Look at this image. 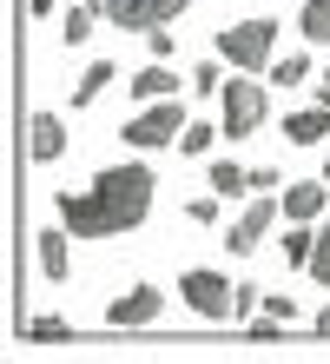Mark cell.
Returning <instances> with one entry per match:
<instances>
[{"label":"cell","instance_id":"cell-1","mask_svg":"<svg viewBox=\"0 0 330 364\" xmlns=\"http://www.w3.org/2000/svg\"><path fill=\"white\" fill-rule=\"evenodd\" d=\"M152 166H106L86 192H60V225L73 239H126L132 225H145L152 212Z\"/></svg>","mask_w":330,"mask_h":364},{"label":"cell","instance_id":"cell-2","mask_svg":"<svg viewBox=\"0 0 330 364\" xmlns=\"http://www.w3.org/2000/svg\"><path fill=\"white\" fill-rule=\"evenodd\" d=\"M271 53H277V20H238L218 33V60H231L238 73H271Z\"/></svg>","mask_w":330,"mask_h":364},{"label":"cell","instance_id":"cell-3","mask_svg":"<svg viewBox=\"0 0 330 364\" xmlns=\"http://www.w3.org/2000/svg\"><path fill=\"white\" fill-rule=\"evenodd\" d=\"M185 126H192V119H185L179 93H172V100H145V113H132L119 133H126V146H139V153H159V146H172Z\"/></svg>","mask_w":330,"mask_h":364},{"label":"cell","instance_id":"cell-4","mask_svg":"<svg viewBox=\"0 0 330 364\" xmlns=\"http://www.w3.org/2000/svg\"><path fill=\"white\" fill-rule=\"evenodd\" d=\"M179 298H185L198 318H211V325L238 318V285H231L225 272H185V278H179Z\"/></svg>","mask_w":330,"mask_h":364},{"label":"cell","instance_id":"cell-5","mask_svg":"<svg viewBox=\"0 0 330 364\" xmlns=\"http://www.w3.org/2000/svg\"><path fill=\"white\" fill-rule=\"evenodd\" d=\"M264 119H271V93H264L258 80H231V87H225V119H218V126H225L231 139H245V133H258Z\"/></svg>","mask_w":330,"mask_h":364},{"label":"cell","instance_id":"cell-6","mask_svg":"<svg viewBox=\"0 0 330 364\" xmlns=\"http://www.w3.org/2000/svg\"><path fill=\"white\" fill-rule=\"evenodd\" d=\"M277 212H284V199H277V192H258V199H251L245 212H238V225L225 232V245L238 252V259H251V252L264 245V232L277 225Z\"/></svg>","mask_w":330,"mask_h":364},{"label":"cell","instance_id":"cell-7","mask_svg":"<svg viewBox=\"0 0 330 364\" xmlns=\"http://www.w3.org/2000/svg\"><path fill=\"white\" fill-rule=\"evenodd\" d=\"M159 318H165V291H159V285H132V291H119L113 305H106V325H119V331L159 325Z\"/></svg>","mask_w":330,"mask_h":364},{"label":"cell","instance_id":"cell-8","mask_svg":"<svg viewBox=\"0 0 330 364\" xmlns=\"http://www.w3.org/2000/svg\"><path fill=\"white\" fill-rule=\"evenodd\" d=\"M185 7H192V0H106V20H113V27L152 33V27H165V20H179Z\"/></svg>","mask_w":330,"mask_h":364},{"label":"cell","instance_id":"cell-9","mask_svg":"<svg viewBox=\"0 0 330 364\" xmlns=\"http://www.w3.org/2000/svg\"><path fill=\"white\" fill-rule=\"evenodd\" d=\"M33 265L47 285H66L73 278V252H66V232H33Z\"/></svg>","mask_w":330,"mask_h":364},{"label":"cell","instance_id":"cell-10","mask_svg":"<svg viewBox=\"0 0 330 364\" xmlns=\"http://www.w3.org/2000/svg\"><path fill=\"white\" fill-rule=\"evenodd\" d=\"M277 199H284V219H304V225H311V219H324V205H330V179H317V186H284Z\"/></svg>","mask_w":330,"mask_h":364},{"label":"cell","instance_id":"cell-11","mask_svg":"<svg viewBox=\"0 0 330 364\" xmlns=\"http://www.w3.org/2000/svg\"><path fill=\"white\" fill-rule=\"evenodd\" d=\"M27 133H33V159H40V166H53V159L66 153V126H60L53 113H33Z\"/></svg>","mask_w":330,"mask_h":364},{"label":"cell","instance_id":"cell-12","mask_svg":"<svg viewBox=\"0 0 330 364\" xmlns=\"http://www.w3.org/2000/svg\"><path fill=\"white\" fill-rule=\"evenodd\" d=\"M284 139H291V146H324V139H330V106L291 113V119H284Z\"/></svg>","mask_w":330,"mask_h":364},{"label":"cell","instance_id":"cell-13","mask_svg":"<svg viewBox=\"0 0 330 364\" xmlns=\"http://www.w3.org/2000/svg\"><path fill=\"white\" fill-rule=\"evenodd\" d=\"M126 87H132V100H172V93H179V73H172L165 60H152V67H145V73H132Z\"/></svg>","mask_w":330,"mask_h":364},{"label":"cell","instance_id":"cell-14","mask_svg":"<svg viewBox=\"0 0 330 364\" xmlns=\"http://www.w3.org/2000/svg\"><path fill=\"white\" fill-rule=\"evenodd\" d=\"M113 80H119V73L106 67V60H93V67H86V73L73 80V106H93V100H99L106 87H113Z\"/></svg>","mask_w":330,"mask_h":364},{"label":"cell","instance_id":"cell-15","mask_svg":"<svg viewBox=\"0 0 330 364\" xmlns=\"http://www.w3.org/2000/svg\"><path fill=\"white\" fill-rule=\"evenodd\" d=\"M211 192H218V199H245V192H251V173H245V166H231V159H218L211 166Z\"/></svg>","mask_w":330,"mask_h":364},{"label":"cell","instance_id":"cell-16","mask_svg":"<svg viewBox=\"0 0 330 364\" xmlns=\"http://www.w3.org/2000/svg\"><path fill=\"white\" fill-rule=\"evenodd\" d=\"M297 27H304V40H311V47H330V0H304Z\"/></svg>","mask_w":330,"mask_h":364},{"label":"cell","instance_id":"cell-17","mask_svg":"<svg viewBox=\"0 0 330 364\" xmlns=\"http://www.w3.org/2000/svg\"><path fill=\"white\" fill-rule=\"evenodd\" d=\"M311 252H317V232L291 219V232H284V265H311Z\"/></svg>","mask_w":330,"mask_h":364},{"label":"cell","instance_id":"cell-18","mask_svg":"<svg viewBox=\"0 0 330 364\" xmlns=\"http://www.w3.org/2000/svg\"><path fill=\"white\" fill-rule=\"evenodd\" d=\"M93 20H99V7H86V0H79V7L66 14V27H60V40H66V47H86V40H93Z\"/></svg>","mask_w":330,"mask_h":364},{"label":"cell","instance_id":"cell-19","mask_svg":"<svg viewBox=\"0 0 330 364\" xmlns=\"http://www.w3.org/2000/svg\"><path fill=\"white\" fill-rule=\"evenodd\" d=\"M271 80H277V87H297V80H311V53H284V60H271Z\"/></svg>","mask_w":330,"mask_h":364},{"label":"cell","instance_id":"cell-20","mask_svg":"<svg viewBox=\"0 0 330 364\" xmlns=\"http://www.w3.org/2000/svg\"><path fill=\"white\" fill-rule=\"evenodd\" d=\"M218 133H225V126H185V133H179V153H211Z\"/></svg>","mask_w":330,"mask_h":364},{"label":"cell","instance_id":"cell-21","mask_svg":"<svg viewBox=\"0 0 330 364\" xmlns=\"http://www.w3.org/2000/svg\"><path fill=\"white\" fill-rule=\"evenodd\" d=\"M311 278H317V285L330 291V225L317 232V252H311Z\"/></svg>","mask_w":330,"mask_h":364},{"label":"cell","instance_id":"cell-22","mask_svg":"<svg viewBox=\"0 0 330 364\" xmlns=\"http://www.w3.org/2000/svg\"><path fill=\"white\" fill-rule=\"evenodd\" d=\"M225 87V73H218V60H205V67H192V93H218Z\"/></svg>","mask_w":330,"mask_h":364},{"label":"cell","instance_id":"cell-23","mask_svg":"<svg viewBox=\"0 0 330 364\" xmlns=\"http://www.w3.org/2000/svg\"><path fill=\"white\" fill-rule=\"evenodd\" d=\"M258 305H264V291H258V285H238V318H231V325H251Z\"/></svg>","mask_w":330,"mask_h":364},{"label":"cell","instance_id":"cell-24","mask_svg":"<svg viewBox=\"0 0 330 364\" xmlns=\"http://www.w3.org/2000/svg\"><path fill=\"white\" fill-rule=\"evenodd\" d=\"M185 219H192V225H218V192H205V199H192V205H185Z\"/></svg>","mask_w":330,"mask_h":364},{"label":"cell","instance_id":"cell-25","mask_svg":"<svg viewBox=\"0 0 330 364\" xmlns=\"http://www.w3.org/2000/svg\"><path fill=\"white\" fill-rule=\"evenodd\" d=\"M20 331H27V338H66L73 325H66V318H27V325H20Z\"/></svg>","mask_w":330,"mask_h":364},{"label":"cell","instance_id":"cell-26","mask_svg":"<svg viewBox=\"0 0 330 364\" xmlns=\"http://www.w3.org/2000/svg\"><path fill=\"white\" fill-rule=\"evenodd\" d=\"M145 47H152V60H172V47H179V40H172V27H152Z\"/></svg>","mask_w":330,"mask_h":364},{"label":"cell","instance_id":"cell-27","mask_svg":"<svg viewBox=\"0 0 330 364\" xmlns=\"http://www.w3.org/2000/svg\"><path fill=\"white\" fill-rule=\"evenodd\" d=\"M251 192H284V179L271 173V166H258V173H251Z\"/></svg>","mask_w":330,"mask_h":364},{"label":"cell","instance_id":"cell-28","mask_svg":"<svg viewBox=\"0 0 330 364\" xmlns=\"http://www.w3.org/2000/svg\"><path fill=\"white\" fill-rule=\"evenodd\" d=\"M317 100H324V106H330V73H324V80H317Z\"/></svg>","mask_w":330,"mask_h":364},{"label":"cell","instance_id":"cell-29","mask_svg":"<svg viewBox=\"0 0 330 364\" xmlns=\"http://www.w3.org/2000/svg\"><path fill=\"white\" fill-rule=\"evenodd\" d=\"M324 179H330V159H324Z\"/></svg>","mask_w":330,"mask_h":364}]
</instances>
